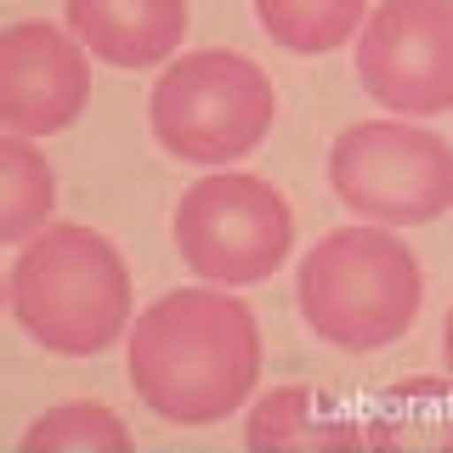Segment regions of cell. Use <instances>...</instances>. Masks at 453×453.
<instances>
[{
    "label": "cell",
    "mask_w": 453,
    "mask_h": 453,
    "mask_svg": "<svg viewBox=\"0 0 453 453\" xmlns=\"http://www.w3.org/2000/svg\"><path fill=\"white\" fill-rule=\"evenodd\" d=\"M295 301L318 340L340 351H380L414 329L425 306V273L408 238L357 221L301 255Z\"/></svg>",
    "instance_id": "obj_3"
},
{
    "label": "cell",
    "mask_w": 453,
    "mask_h": 453,
    "mask_svg": "<svg viewBox=\"0 0 453 453\" xmlns=\"http://www.w3.org/2000/svg\"><path fill=\"white\" fill-rule=\"evenodd\" d=\"M357 85L396 119L453 113V0H380L357 35Z\"/></svg>",
    "instance_id": "obj_7"
},
{
    "label": "cell",
    "mask_w": 453,
    "mask_h": 453,
    "mask_svg": "<svg viewBox=\"0 0 453 453\" xmlns=\"http://www.w3.org/2000/svg\"><path fill=\"white\" fill-rule=\"evenodd\" d=\"M6 301H12V295H6V283H0V306H6Z\"/></svg>",
    "instance_id": "obj_16"
},
{
    "label": "cell",
    "mask_w": 453,
    "mask_h": 453,
    "mask_svg": "<svg viewBox=\"0 0 453 453\" xmlns=\"http://www.w3.org/2000/svg\"><path fill=\"white\" fill-rule=\"evenodd\" d=\"M18 453H131V425L108 403H57L23 431Z\"/></svg>",
    "instance_id": "obj_14"
},
{
    "label": "cell",
    "mask_w": 453,
    "mask_h": 453,
    "mask_svg": "<svg viewBox=\"0 0 453 453\" xmlns=\"http://www.w3.org/2000/svg\"><path fill=\"white\" fill-rule=\"evenodd\" d=\"M329 188L368 226H425L453 210V148L414 119H363L334 136Z\"/></svg>",
    "instance_id": "obj_6"
},
{
    "label": "cell",
    "mask_w": 453,
    "mask_h": 453,
    "mask_svg": "<svg viewBox=\"0 0 453 453\" xmlns=\"http://www.w3.org/2000/svg\"><path fill=\"white\" fill-rule=\"evenodd\" d=\"M125 374L165 425H221L261 380V323L233 289H170L131 318Z\"/></svg>",
    "instance_id": "obj_1"
},
{
    "label": "cell",
    "mask_w": 453,
    "mask_h": 453,
    "mask_svg": "<svg viewBox=\"0 0 453 453\" xmlns=\"http://www.w3.org/2000/svg\"><path fill=\"white\" fill-rule=\"evenodd\" d=\"M6 295L18 329L57 357H103L119 334H131L136 318L125 255L80 221H57L28 238Z\"/></svg>",
    "instance_id": "obj_2"
},
{
    "label": "cell",
    "mask_w": 453,
    "mask_h": 453,
    "mask_svg": "<svg viewBox=\"0 0 453 453\" xmlns=\"http://www.w3.org/2000/svg\"><path fill=\"white\" fill-rule=\"evenodd\" d=\"M442 363H448V374H453V311H448V323H442Z\"/></svg>",
    "instance_id": "obj_15"
},
{
    "label": "cell",
    "mask_w": 453,
    "mask_h": 453,
    "mask_svg": "<svg viewBox=\"0 0 453 453\" xmlns=\"http://www.w3.org/2000/svg\"><path fill=\"white\" fill-rule=\"evenodd\" d=\"M295 250V210L266 176L210 170L176 204V255L216 289L273 278Z\"/></svg>",
    "instance_id": "obj_5"
},
{
    "label": "cell",
    "mask_w": 453,
    "mask_h": 453,
    "mask_svg": "<svg viewBox=\"0 0 453 453\" xmlns=\"http://www.w3.org/2000/svg\"><path fill=\"white\" fill-rule=\"evenodd\" d=\"M68 35L108 68H153L188 40V0H68Z\"/></svg>",
    "instance_id": "obj_9"
},
{
    "label": "cell",
    "mask_w": 453,
    "mask_h": 453,
    "mask_svg": "<svg viewBox=\"0 0 453 453\" xmlns=\"http://www.w3.org/2000/svg\"><path fill=\"white\" fill-rule=\"evenodd\" d=\"M57 170L28 136L0 131V244H28L51 226Z\"/></svg>",
    "instance_id": "obj_12"
},
{
    "label": "cell",
    "mask_w": 453,
    "mask_h": 453,
    "mask_svg": "<svg viewBox=\"0 0 453 453\" xmlns=\"http://www.w3.org/2000/svg\"><path fill=\"white\" fill-rule=\"evenodd\" d=\"M255 23L283 51L323 57V51H340L363 35L368 0H255Z\"/></svg>",
    "instance_id": "obj_13"
},
{
    "label": "cell",
    "mask_w": 453,
    "mask_h": 453,
    "mask_svg": "<svg viewBox=\"0 0 453 453\" xmlns=\"http://www.w3.org/2000/svg\"><path fill=\"white\" fill-rule=\"evenodd\" d=\"M250 453H368L363 414L323 386H273L250 408Z\"/></svg>",
    "instance_id": "obj_10"
},
{
    "label": "cell",
    "mask_w": 453,
    "mask_h": 453,
    "mask_svg": "<svg viewBox=\"0 0 453 453\" xmlns=\"http://www.w3.org/2000/svg\"><path fill=\"white\" fill-rule=\"evenodd\" d=\"M368 453H453V374H414L363 414Z\"/></svg>",
    "instance_id": "obj_11"
},
{
    "label": "cell",
    "mask_w": 453,
    "mask_h": 453,
    "mask_svg": "<svg viewBox=\"0 0 453 453\" xmlns=\"http://www.w3.org/2000/svg\"><path fill=\"white\" fill-rule=\"evenodd\" d=\"M278 119V91L261 63L238 51H181L148 96V125L181 165L226 170L250 159Z\"/></svg>",
    "instance_id": "obj_4"
},
{
    "label": "cell",
    "mask_w": 453,
    "mask_h": 453,
    "mask_svg": "<svg viewBox=\"0 0 453 453\" xmlns=\"http://www.w3.org/2000/svg\"><path fill=\"white\" fill-rule=\"evenodd\" d=\"M91 103V57L68 28L23 18L0 28V131L57 136Z\"/></svg>",
    "instance_id": "obj_8"
}]
</instances>
